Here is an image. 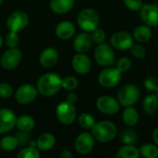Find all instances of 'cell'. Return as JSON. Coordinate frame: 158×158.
<instances>
[{
  "mask_svg": "<svg viewBox=\"0 0 158 158\" xmlns=\"http://www.w3.org/2000/svg\"><path fill=\"white\" fill-rule=\"evenodd\" d=\"M36 88L40 94L46 97L53 96L62 88V79L56 73H45L39 78Z\"/></svg>",
  "mask_w": 158,
  "mask_h": 158,
  "instance_id": "obj_1",
  "label": "cell"
},
{
  "mask_svg": "<svg viewBox=\"0 0 158 158\" xmlns=\"http://www.w3.org/2000/svg\"><path fill=\"white\" fill-rule=\"evenodd\" d=\"M118 133L117 126L108 120H103L95 123L92 128V134L94 138L101 143H107L112 141Z\"/></svg>",
  "mask_w": 158,
  "mask_h": 158,
  "instance_id": "obj_2",
  "label": "cell"
},
{
  "mask_svg": "<svg viewBox=\"0 0 158 158\" xmlns=\"http://www.w3.org/2000/svg\"><path fill=\"white\" fill-rule=\"evenodd\" d=\"M100 18L98 13L93 8L82 9L77 18L79 27L84 31H92L98 27Z\"/></svg>",
  "mask_w": 158,
  "mask_h": 158,
  "instance_id": "obj_3",
  "label": "cell"
},
{
  "mask_svg": "<svg viewBox=\"0 0 158 158\" xmlns=\"http://www.w3.org/2000/svg\"><path fill=\"white\" fill-rule=\"evenodd\" d=\"M140 97V89L134 84L124 85L118 94V99L121 106H130L137 103Z\"/></svg>",
  "mask_w": 158,
  "mask_h": 158,
  "instance_id": "obj_4",
  "label": "cell"
},
{
  "mask_svg": "<svg viewBox=\"0 0 158 158\" xmlns=\"http://www.w3.org/2000/svg\"><path fill=\"white\" fill-rule=\"evenodd\" d=\"M94 58L96 62L103 67L112 66L115 63V53L113 48L106 44H99L94 50Z\"/></svg>",
  "mask_w": 158,
  "mask_h": 158,
  "instance_id": "obj_5",
  "label": "cell"
},
{
  "mask_svg": "<svg viewBox=\"0 0 158 158\" xmlns=\"http://www.w3.org/2000/svg\"><path fill=\"white\" fill-rule=\"evenodd\" d=\"M76 108L74 104L68 101L60 103L56 109V115L58 121L64 125H69L74 122L76 118Z\"/></svg>",
  "mask_w": 158,
  "mask_h": 158,
  "instance_id": "obj_6",
  "label": "cell"
},
{
  "mask_svg": "<svg viewBox=\"0 0 158 158\" xmlns=\"http://www.w3.org/2000/svg\"><path fill=\"white\" fill-rule=\"evenodd\" d=\"M29 23V17L26 12L17 10L12 12L6 19V28L9 31L18 32L27 27Z\"/></svg>",
  "mask_w": 158,
  "mask_h": 158,
  "instance_id": "obj_7",
  "label": "cell"
},
{
  "mask_svg": "<svg viewBox=\"0 0 158 158\" xmlns=\"http://www.w3.org/2000/svg\"><path fill=\"white\" fill-rule=\"evenodd\" d=\"M121 81V72L117 68H108L102 70L98 76V81L105 88L117 86Z\"/></svg>",
  "mask_w": 158,
  "mask_h": 158,
  "instance_id": "obj_8",
  "label": "cell"
},
{
  "mask_svg": "<svg viewBox=\"0 0 158 158\" xmlns=\"http://www.w3.org/2000/svg\"><path fill=\"white\" fill-rule=\"evenodd\" d=\"M97 109L106 115H115L119 111L120 103L112 96L103 95L96 101Z\"/></svg>",
  "mask_w": 158,
  "mask_h": 158,
  "instance_id": "obj_9",
  "label": "cell"
},
{
  "mask_svg": "<svg viewBox=\"0 0 158 158\" xmlns=\"http://www.w3.org/2000/svg\"><path fill=\"white\" fill-rule=\"evenodd\" d=\"M22 58V53L17 47L6 50L0 58V64L3 69L10 70L15 69Z\"/></svg>",
  "mask_w": 158,
  "mask_h": 158,
  "instance_id": "obj_10",
  "label": "cell"
},
{
  "mask_svg": "<svg viewBox=\"0 0 158 158\" xmlns=\"http://www.w3.org/2000/svg\"><path fill=\"white\" fill-rule=\"evenodd\" d=\"M38 94V90L31 84H23L16 91V100L20 105H28L34 101Z\"/></svg>",
  "mask_w": 158,
  "mask_h": 158,
  "instance_id": "obj_11",
  "label": "cell"
},
{
  "mask_svg": "<svg viewBox=\"0 0 158 158\" xmlns=\"http://www.w3.org/2000/svg\"><path fill=\"white\" fill-rule=\"evenodd\" d=\"M110 43L113 48L124 51L131 47L133 44V37L128 31H118L112 35Z\"/></svg>",
  "mask_w": 158,
  "mask_h": 158,
  "instance_id": "obj_12",
  "label": "cell"
},
{
  "mask_svg": "<svg viewBox=\"0 0 158 158\" xmlns=\"http://www.w3.org/2000/svg\"><path fill=\"white\" fill-rule=\"evenodd\" d=\"M140 11L141 19L144 24L152 27L158 26V5L143 4Z\"/></svg>",
  "mask_w": 158,
  "mask_h": 158,
  "instance_id": "obj_13",
  "label": "cell"
},
{
  "mask_svg": "<svg viewBox=\"0 0 158 158\" xmlns=\"http://www.w3.org/2000/svg\"><path fill=\"white\" fill-rule=\"evenodd\" d=\"M94 146V138L88 132L81 133L75 140V149L81 155H87L92 152Z\"/></svg>",
  "mask_w": 158,
  "mask_h": 158,
  "instance_id": "obj_14",
  "label": "cell"
},
{
  "mask_svg": "<svg viewBox=\"0 0 158 158\" xmlns=\"http://www.w3.org/2000/svg\"><path fill=\"white\" fill-rule=\"evenodd\" d=\"M17 116L8 108L0 109V134L10 131L16 125Z\"/></svg>",
  "mask_w": 158,
  "mask_h": 158,
  "instance_id": "obj_15",
  "label": "cell"
},
{
  "mask_svg": "<svg viewBox=\"0 0 158 158\" xmlns=\"http://www.w3.org/2000/svg\"><path fill=\"white\" fill-rule=\"evenodd\" d=\"M92 67L91 59L84 53H78L72 58V68L78 74L83 75L90 71Z\"/></svg>",
  "mask_w": 158,
  "mask_h": 158,
  "instance_id": "obj_16",
  "label": "cell"
},
{
  "mask_svg": "<svg viewBox=\"0 0 158 158\" xmlns=\"http://www.w3.org/2000/svg\"><path fill=\"white\" fill-rule=\"evenodd\" d=\"M93 44V39L91 34L87 32H81L78 34L73 42V48L78 53H86Z\"/></svg>",
  "mask_w": 158,
  "mask_h": 158,
  "instance_id": "obj_17",
  "label": "cell"
},
{
  "mask_svg": "<svg viewBox=\"0 0 158 158\" xmlns=\"http://www.w3.org/2000/svg\"><path fill=\"white\" fill-rule=\"evenodd\" d=\"M58 52L53 48H45L40 55V63L44 68H52L58 61Z\"/></svg>",
  "mask_w": 158,
  "mask_h": 158,
  "instance_id": "obj_18",
  "label": "cell"
},
{
  "mask_svg": "<svg viewBox=\"0 0 158 158\" xmlns=\"http://www.w3.org/2000/svg\"><path fill=\"white\" fill-rule=\"evenodd\" d=\"M75 26L70 21H62L56 27V34L61 40H68L75 34Z\"/></svg>",
  "mask_w": 158,
  "mask_h": 158,
  "instance_id": "obj_19",
  "label": "cell"
},
{
  "mask_svg": "<svg viewBox=\"0 0 158 158\" xmlns=\"http://www.w3.org/2000/svg\"><path fill=\"white\" fill-rule=\"evenodd\" d=\"M56 144V138L53 134L45 132L41 134L36 141V147L41 151H48Z\"/></svg>",
  "mask_w": 158,
  "mask_h": 158,
  "instance_id": "obj_20",
  "label": "cell"
},
{
  "mask_svg": "<svg viewBox=\"0 0 158 158\" xmlns=\"http://www.w3.org/2000/svg\"><path fill=\"white\" fill-rule=\"evenodd\" d=\"M75 0H51L50 7L56 14H65L74 6Z\"/></svg>",
  "mask_w": 158,
  "mask_h": 158,
  "instance_id": "obj_21",
  "label": "cell"
},
{
  "mask_svg": "<svg viewBox=\"0 0 158 158\" xmlns=\"http://www.w3.org/2000/svg\"><path fill=\"white\" fill-rule=\"evenodd\" d=\"M143 111L149 115L153 116L158 111V96L156 94H149L147 95L143 103Z\"/></svg>",
  "mask_w": 158,
  "mask_h": 158,
  "instance_id": "obj_22",
  "label": "cell"
},
{
  "mask_svg": "<svg viewBox=\"0 0 158 158\" xmlns=\"http://www.w3.org/2000/svg\"><path fill=\"white\" fill-rule=\"evenodd\" d=\"M152 37V30L148 25H140L133 31V38L139 43H146Z\"/></svg>",
  "mask_w": 158,
  "mask_h": 158,
  "instance_id": "obj_23",
  "label": "cell"
},
{
  "mask_svg": "<svg viewBox=\"0 0 158 158\" xmlns=\"http://www.w3.org/2000/svg\"><path fill=\"white\" fill-rule=\"evenodd\" d=\"M122 119L127 126H129V127L135 126L139 121L138 111L132 106H125V109L122 114Z\"/></svg>",
  "mask_w": 158,
  "mask_h": 158,
  "instance_id": "obj_24",
  "label": "cell"
},
{
  "mask_svg": "<svg viewBox=\"0 0 158 158\" xmlns=\"http://www.w3.org/2000/svg\"><path fill=\"white\" fill-rule=\"evenodd\" d=\"M16 126L22 132H29L34 128V119L31 116L23 115L17 118Z\"/></svg>",
  "mask_w": 158,
  "mask_h": 158,
  "instance_id": "obj_25",
  "label": "cell"
},
{
  "mask_svg": "<svg viewBox=\"0 0 158 158\" xmlns=\"http://www.w3.org/2000/svg\"><path fill=\"white\" fill-rule=\"evenodd\" d=\"M140 150L132 144H126L121 147L117 154V158H139Z\"/></svg>",
  "mask_w": 158,
  "mask_h": 158,
  "instance_id": "obj_26",
  "label": "cell"
},
{
  "mask_svg": "<svg viewBox=\"0 0 158 158\" xmlns=\"http://www.w3.org/2000/svg\"><path fill=\"white\" fill-rule=\"evenodd\" d=\"M19 143V140L14 136H5L0 140V148L6 152L13 151Z\"/></svg>",
  "mask_w": 158,
  "mask_h": 158,
  "instance_id": "obj_27",
  "label": "cell"
},
{
  "mask_svg": "<svg viewBox=\"0 0 158 158\" xmlns=\"http://www.w3.org/2000/svg\"><path fill=\"white\" fill-rule=\"evenodd\" d=\"M140 154L145 158L158 157V147L155 144L147 143L141 147Z\"/></svg>",
  "mask_w": 158,
  "mask_h": 158,
  "instance_id": "obj_28",
  "label": "cell"
},
{
  "mask_svg": "<svg viewBox=\"0 0 158 158\" xmlns=\"http://www.w3.org/2000/svg\"><path fill=\"white\" fill-rule=\"evenodd\" d=\"M79 124L81 128L85 130H92L94 125L95 124L94 118L89 113H82L79 117Z\"/></svg>",
  "mask_w": 158,
  "mask_h": 158,
  "instance_id": "obj_29",
  "label": "cell"
},
{
  "mask_svg": "<svg viewBox=\"0 0 158 158\" xmlns=\"http://www.w3.org/2000/svg\"><path fill=\"white\" fill-rule=\"evenodd\" d=\"M19 158H39L40 153L38 151V148L35 146H29L24 149H22L19 154Z\"/></svg>",
  "mask_w": 158,
  "mask_h": 158,
  "instance_id": "obj_30",
  "label": "cell"
},
{
  "mask_svg": "<svg viewBox=\"0 0 158 158\" xmlns=\"http://www.w3.org/2000/svg\"><path fill=\"white\" fill-rule=\"evenodd\" d=\"M79 85V81L74 76H67L62 79V88L68 91H74Z\"/></svg>",
  "mask_w": 158,
  "mask_h": 158,
  "instance_id": "obj_31",
  "label": "cell"
},
{
  "mask_svg": "<svg viewBox=\"0 0 158 158\" xmlns=\"http://www.w3.org/2000/svg\"><path fill=\"white\" fill-rule=\"evenodd\" d=\"M91 32H92L91 33V36H92L93 42H94V43H96V44H103L106 41V32L102 29L95 28Z\"/></svg>",
  "mask_w": 158,
  "mask_h": 158,
  "instance_id": "obj_32",
  "label": "cell"
},
{
  "mask_svg": "<svg viewBox=\"0 0 158 158\" xmlns=\"http://www.w3.org/2000/svg\"><path fill=\"white\" fill-rule=\"evenodd\" d=\"M19 37L17 32L9 31V33L6 36V44L8 48H15L19 45Z\"/></svg>",
  "mask_w": 158,
  "mask_h": 158,
  "instance_id": "obj_33",
  "label": "cell"
},
{
  "mask_svg": "<svg viewBox=\"0 0 158 158\" xmlns=\"http://www.w3.org/2000/svg\"><path fill=\"white\" fill-rule=\"evenodd\" d=\"M131 67V61L130 58L124 56V57H120L118 59V61L117 62V65H116V68L121 72H127Z\"/></svg>",
  "mask_w": 158,
  "mask_h": 158,
  "instance_id": "obj_34",
  "label": "cell"
},
{
  "mask_svg": "<svg viewBox=\"0 0 158 158\" xmlns=\"http://www.w3.org/2000/svg\"><path fill=\"white\" fill-rule=\"evenodd\" d=\"M130 49H131V52L133 55V56L136 57V58H143L145 56V55H146L145 48L141 44H133Z\"/></svg>",
  "mask_w": 158,
  "mask_h": 158,
  "instance_id": "obj_35",
  "label": "cell"
},
{
  "mask_svg": "<svg viewBox=\"0 0 158 158\" xmlns=\"http://www.w3.org/2000/svg\"><path fill=\"white\" fill-rule=\"evenodd\" d=\"M121 140L123 141L124 143L126 144H131L133 143L136 142L137 140V135L134 131H132L131 130H126L123 131Z\"/></svg>",
  "mask_w": 158,
  "mask_h": 158,
  "instance_id": "obj_36",
  "label": "cell"
},
{
  "mask_svg": "<svg viewBox=\"0 0 158 158\" xmlns=\"http://www.w3.org/2000/svg\"><path fill=\"white\" fill-rule=\"evenodd\" d=\"M144 86L148 91L156 92L158 90V80L153 76H149L144 80Z\"/></svg>",
  "mask_w": 158,
  "mask_h": 158,
  "instance_id": "obj_37",
  "label": "cell"
},
{
  "mask_svg": "<svg viewBox=\"0 0 158 158\" xmlns=\"http://www.w3.org/2000/svg\"><path fill=\"white\" fill-rule=\"evenodd\" d=\"M13 94V88L10 84L2 82L0 83V97L2 98H9Z\"/></svg>",
  "mask_w": 158,
  "mask_h": 158,
  "instance_id": "obj_38",
  "label": "cell"
},
{
  "mask_svg": "<svg viewBox=\"0 0 158 158\" xmlns=\"http://www.w3.org/2000/svg\"><path fill=\"white\" fill-rule=\"evenodd\" d=\"M123 1L126 6L131 11H139L143 5V0H123Z\"/></svg>",
  "mask_w": 158,
  "mask_h": 158,
  "instance_id": "obj_39",
  "label": "cell"
},
{
  "mask_svg": "<svg viewBox=\"0 0 158 158\" xmlns=\"http://www.w3.org/2000/svg\"><path fill=\"white\" fill-rule=\"evenodd\" d=\"M66 99H67L66 101H68V102H69V103H71V104H75V103L77 102V100H78V95H77L75 93H73V92L70 91V92L68 94Z\"/></svg>",
  "mask_w": 158,
  "mask_h": 158,
  "instance_id": "obj_40",
  "label": "cell"
},
{
  "mask_svg": "<svg viewBox=\"0 0 158 158\" xmlns=\"http://www.w3.org/2000/svg\"><path fill=\"white\" fill-rule=\"evenodd\" d=\"M61 157L62 158H72L73 157V155L70 151L69 150H64L62 151L61 153Z\"/></svg>",
  "mask_w": 158,
  "mask_h": 158,
  "instance_id": "obj_41",
  "label": "cell"
},
{
  "mask_svg": "<svg viewBox=\"0 0 158 158\" xmlns=\"http://www.w3.org/2000/svg\"><path fill=\"white\" fill-rule=\"evenodd\" d=\"M153 140L158 145V128L155 129V131H153Z\"/></svg>",
  "mask_w": 158,
  "mask_h": 158,
  "instance_id": "obj_42",
  "label": "cell"
},
{
  "mask_svg": "<svg viewBox=\"0 0 158 158\" xmlns=\"http://www.w3.org/2000/svg\"><path fill=\"white\" fill-rule=\"evenodd\" d=\"M2 44H3V40H2V37H1V35H0V47L2 46Z\"/></svg>",
  "mask_w": 158,
  "mask_h": 158,
  "instance_id": "obj_43",
  "label": "cell"
},
{
  "mask_svg": "<svg viewBox=\"0 0 158 158\" xmlns=\"http://www.w3.org/2000/svg\"><path fill=\"white\" fill-rule=\"evenodd\" d=\"M3 1H4V0H0V6L2 5V3H3Z\"/></svg>",
  "mask_w": 158,
  "mask_h": 158,
  "instance_id": "obj_44",
  "label": "cell"
},
{
  "mask_svg": "<svg viewBox=\"0 0 158 158\" xmlns=\"http://www.w3.org/2000/svg\"><path fill=\"white\" fill-rule=\"evenodd\" d=\"M156 95H157V96H158V90H157V91H156Z\"/></svg>",
  "mask_w": 158,
  "mask_h": 158,
  "instance_id": "obj_45",
  "label": "cell"
},
{
  "mask_svg": "<svg viewBox=\"0 0 158 158\" xmlns=\"http://www.w3.org/2000/svg\"><path fill=\"white\" fill-rule=\"evenodd\" d=\"M157 45H158V41H157Z\"/></svg>",
  "mask_w": 158,
  "mask_h": 158,
  "instance_id": "obj_46",
  "label": "cell"
}]
</instances>
